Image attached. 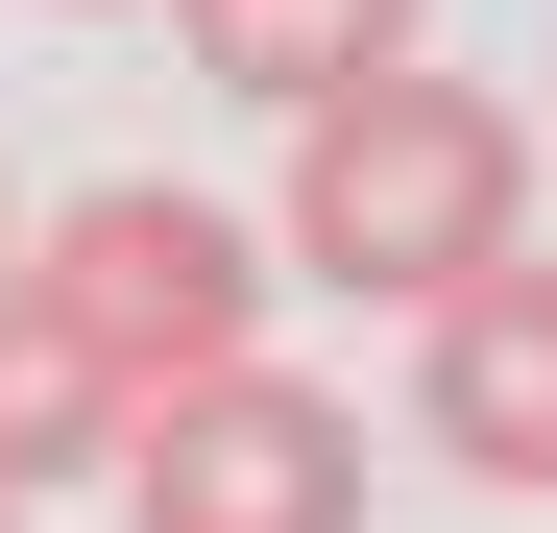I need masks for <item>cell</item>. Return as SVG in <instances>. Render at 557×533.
Masks as SVG:
<instances>
[{"mask_svg": "<svg viewBox=\"0 0 557 533\" xmlns=\"http://www.w3.org/2000/svg\"><path fill=\"white\" fill-rule=\"evenodd\" d=\"M267 243H292L315 292L436 315V292H485V266H533V146H509L485 73H339L292 122V219Z\"/></svg>", "mask_w": 557, "mask_h": 533, "instance_id": "obj_1", "label": "cell"}, {"mask_svg": "<svg viewBox=\"0 0 557 533\" xmlns=\"http://www.w3.org/2000/svg\"><path fill=\"white\" fill-rule=\"evenodd\" d=\"M0 266H25L73 339H98V388H122V412H146V388L267 364V292H292V266H267L219 195H146V170H98V195H73V219H25Z\"/></svg>", "mask_w": 557, "mask_h": 533, "instance_id": "obj_2", "label": "cell"}, {"mask_svg": "<svg viewBox=\"0 0 557 533\" xmlns=\"http://www.w3.org/2000/svg\"><path fill=\"white\" fill-rule=\"evenodd\" d=\"M98 485L146 533H363V412L292 364H219V388H146Z\"/></svg>", "mask_w": 557, "mask_h": 533, "instance_id": "obj_3", "label": "cell"}, {"mask_svg": "<svg viewBox=\"0 0 557 533\" xmlns=\"http://www.w3.org/2000/svg\"><path fill=\"white\" fill-rule=\"evenodd\" d=\"M412 436H436L460 485L557 509V266H485V292H436V339H412Z\"/></svg>", "mask_w": 557, "mask_h": 533, "instance_id": "obj_4", "label": "cell"}, {"mask_svg": "<svg viewBox=\"0 0 557 533\" xmlns=\"http://www.w3.org/2000/svg\"><path fill=\"white\" fill-rule=\"evenodd\" d=\"M122 461V388H98V339H73L25 266H0V509H49V485H98Z\"/></svg>", "mask_w": 557, "mask_h": 533, "instance_id": "obj_5", "label": "cell"}, {"mask_svg": "<svg viewBox=\"0 0 557 533\" xmlns=\"http://www.w3.org/2000/svg\"><path fill=\"white\" fill-rule=\"evenodd\" d=\"M170 25H195V73L267 98V122H315L339 73H412V0H170Z\"/></svg>", "mask_w": 557, "mask_h": 533, "instance_id": "obj_6", "label": "cell"}, {"mask_svg": "<svg viewBox=\"0 0 557 533\" xmlns=\"http://www.w3.org/2000/svg\"><path fill=\"white\" fill-rule=\"evenodd\" d=\"M0 533H49V509H0Z\"/></svg>", "mask_w": 557, "mask_h": 533, "instance_id": "obj_7", "label": "cell"}, {"mask_svg": "<svg viewBox=\"0 0 557 533\" xmlns=\"http://www.w3.org/2000/svg\"><path fill=\"white\" fill-rule=\"evenodd\" d=\"M0 243H25V219H0Z\"/></svg>", "mask_w": 557, "mask_h": 533, "instance_id": "obj_8", "label": "cell"}]
</instances>
